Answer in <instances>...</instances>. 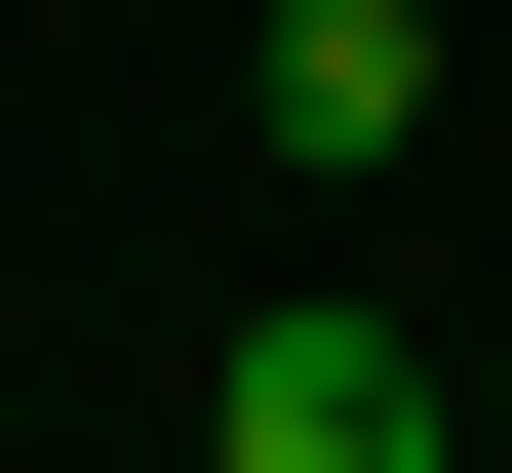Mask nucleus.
<instances>
[{"instance_id":"nucleus-2","label":"nucleus","mask_w":512,"mask_h":473,"mask_svg":"<svg viewBox=\"0 0 512 473\" xmlns=\"http://www.w3.org/2000/svg\"><path fill=\"white\" fill-rule=\"evenodd\" d=\"M434 119V0H276V158H394Z\"/></svg>"},{"instance_id":"nucleus-1","label":"nucleus","mask_w":512,"mask_h":473,"mask_svg":"<svg viewBox=\"0 0 512 473\" xmlns=\"http://www.w3.org/2000/svg\"><path fill=\"white\" fill-rule=\"evenodd\" d=\"M197 434H237V473H434V434H473V355H434V316H355V276H276V316L197 355Z\"/></svg>"}]
</instances>
